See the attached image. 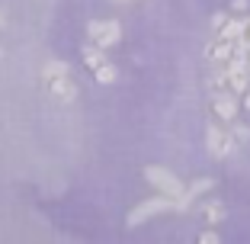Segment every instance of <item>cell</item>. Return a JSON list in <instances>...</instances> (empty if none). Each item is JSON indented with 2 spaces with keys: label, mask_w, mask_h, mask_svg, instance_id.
<instances>
[{
  "label": "cell",
  "mask_w": 250,
  "mask_h": 244,
  "mask_svg": "<svg viewBox=\"0 0 250 244\" xmlns=\"http://www.w3.org/2000/svg\"><path fill=\"white\" fill-rule=\"evenodd\" d=\"M206 58H212V61H231V58H234V42H228V39L218 36L206 48Z\"/></svg>",
  "instance_id": "obj_8"
},
{
  "label": "cell",
  "mask_w": 250,
  "mask_h": 244,
  "mask_svg": "<svg viewBox=\"0 0 250 244\" xmlns=\"http://www.w3.org/2000/svg\"><path fill=\"white\" fill-rule=\"evenodd\" d=\"M231 135H234L237 145H247V141H250V129L241 126V122H231Z\"/></svg>",
  "instance_id": "obj_13"
},
{
  "label": "cell",
  "mask_w": 250,
  "mask_h": 244,
  "mask_svg": "<svg viewBox=\"0 0 250 244\" xmlns=\"http://www.w3.org/2000/svg\"><path fill=\"white\" fill-rule=\"evenodd\" d=\"M145 180L154 186L157 193H164V196H173V200H180V196L186 193L177 174H173V170H167V167H157V164L145 167Z\"/></svg>",
  "instance_id": "obj_2"
},
{
  "label": "cell",
  "mask_w": 250,
  "mask_h": 244,
  "mask_svg": "<svg viewBox=\"0 0 250 244\" xmlns=\"http://www.w3.org/2000/svg\"><path fill=\"white\" fill-rule=\"evenodd\" d=\"M225 22H228V16H225V13H215V16H212V29H221Z\"/></svg>",
  "instance_id": "obj_16"
},
{
  "label": "cell",
  "mask_w": 250,
  "mask_h": 244,
  "mask_svg": "<svg viewBox=\"0 0 250 244\" xmlns=\"http://www.w3.org/2000/svg\"><path fill=\"white\" fill-rule=\"evenodd\" d=\"M202 219H206L208 225L225 222V206H221V202H206V206H202Z\"/></svg>",
  "instance_id": "obj_12"
},
{
  "label": "cell",
  "mask_w": 250,
  "mask_h": 244,
  "mask_svg": "<svg viewBox=\"0 0 250 244\" xmlns=\"http://www.w3.org/2000/svg\"><path fill=\"white\" fill-rule=\"evenodd\" d=\"M237 110H241V103H237V93H231V90H221L212 96V116L225 126H231L237 119Z\"/></svg>",
  "instance_id": "obj_6"
},
{
  "label": "cell",
  "mask_w": 250,
  "mask_h": 244,
  "mask_svg": "<svg viewBox=\"0 0 250 244\" xmlns=\"http://www.w3.org/2000/svg\"><path fill=\"white\" fill-rule=\"evenodd\" d=\"M218 36H221V39H228V42H237V39H244V36H247V20H244V16H234V20H231V16H228V22H225V26L218 29Z\"/></svg>",
  "instance_id": "obj_9"
},
{
  "label": "cell",
  "mask_w": 250,
  "mask_h": 244,
  "mask_svg": "<svg viewBox=\"0 0 250 244\" xmlns=\"http://www.w3.org/2000/svg\"><path fill=\"white\" fill-rule=\"evenodd\" d=\"M64 74H71L67 61H48V65L42 67V81H45V84H48V81H55V77H64Z\"/></svg>",
  "instance_id": "obj_11"
},
{
  "label": "cell",
  "mask_w": 250,
  "mask_h": 244,
  "mask_svg": "<svg viewBox=\"0 0 250 244\" xmlns=\"http://www.w3.org/2000/svg\"><path fill=\"white\" fill-rule=\"evenodd\" d=\"M45 87H48V93H52L58 103H74V100H77V84L71 81V74L55 77V81H48Z\"/></svg>",
  "instance_id": "obj_7"
},
{
  "label": "cell",
  "mask_w": 250,
  "mask_h": 244,
  "mask_svg": "<svg viewBox=\"0 0 250 244\" xmlns=\"http://www.w3.org/2000/svg\"><path fill=\"white\" fill-rule=\"evenodd\" d=\"M3 20H7V16H3V13H0V29H3Z\"/></svg>",
  "instance_id": "obj_18"
},
{
  "label": "cell",
  "mask_w": 250,
  "mask_h": 244,
  "mask_svg": "<svg viewBox=\"0 0 250 244\" xmlns=\"http://www.w3.org/2000/svg\"><path fill=\"white\" fill-rule=\"evenodd\" d=\"M112 3H128V0H112Z\"/></svg>",
  "instance_id": "obj_20"
},
{
  "label": "cell",
  "mask_w": 250,
  "mask_h": 244,
  "mask_svg": "<svg viewBox=\"0 0 250 244\" xmlns=\"http://www.w3.org/2000/svg\"><path fill=\"white\" fill-rule=\"evenodd\" d=\"M215 186V180L212 177H206V180H196V183L189 186V190L183 193V196H180V212H183V209H189V202L196 200V196H202V193H208Z\"/></svg>",
  "instance_id": "obj_10"
},
{
  "label": "cell",
  "mask_w": 250,
  "mask_h": 244,
  "mask_svg": "<svg viewBox=\"0 0 250 244\" xmlns=\"http://www.w3.org/2000/svg\"><path fill=\"white\" fill-rule=\"evenodd\" d=\"M241 100H244V110L250 112V87H247V90H244V93H241Z\"/></svg>",
  "instance_id": "obj_17"
},
{
  "label": "cell",
  "mask_w": 250,
  "mask_h": 244,
  "mask_svg": "<svg viewBox=\"0 0 250 244\" xmlns=\"http://www.w3.org/2000/svg\"><path fill=\"white\" fill-rule=\"evenodd\" d=\"M247 7H250V0H231V10H234V13H244Z\"/></svg>",
  "instance_id": "obj_15"
},
{
  "label": "cell",
  "mask_w": 250,
  "mask_h": 244,
  "mask_svg": "<svg viewBox=\"0 0 250 244\" xmlns=\"http://www.w3.org/2000/svg\"><path fill=\"white\" fill-rule=\"evenodd\" d=\"M164 212H180V200H173V196H154V200H145L138 202V206L128 212V228H138V225H145L147 219H154V215H164Z\"/></svg>",
  "instance_id": "obj_1"
},
{
  "label": "cell",
  "mask_w": 250,
  "mask_h": 244,
  "mask_svg": "<svg viewBox=\"0 0 250 244\" xmlns=\"http://www.w3.org/2000/svg\"><path fill=\"white\" fill-rule=\"evenodd\" d=\"M199 241H202V244H218L221 238H218V231H202V235H199Z\"/></svg>",
  "instance_id": "obj_14"
},
{
  "label": "cell",
  "mask_w": 250,
  "mask_h": 244,
  "mask_svg": "<svg viewBox=\"0 0 250 244\" xmlns=\"http://www.w3.org/2000/svg\"><path fill=\"white\" fill-rule=\"evenodd\" d=\"M247 65H250V58H241V55H234L231 61H225V74H228V90H231V93H237V96H241L244 90L250 87Z\"/></svg>",
  "instance_id": "obj_5"
},
{
  "label": "cell",
  "mask_w": 250,
  "mask_h": 244,
  "mask_svg": "<svg viewBox=\"0 0 250 244\" xmlns=\"http://www.w3.org/2000/svg\"><path fill=\"white\" fill-rule=\"evenodd\" d=\"M247 39H250V16H247Z\"/></svg>",
  "instance_id": "obj_19"
},
{
  "label": "cell",
  "mask_w": 250,
  "mask_h": 244,
  "mask_svg": "<svg viewBox=\"0 0 250 244\" xmlns=\"http://www.w3.org/2000/svg\"><path fill=\"white\" fill-rule=\"evenodd\" d=\"M87 39L93 45H100V48H116L119 42H122V26H119L116 20H93L87 26Z\"/></svg>",
  "instance_id": "obj_3"
},
{
  "label": "cell",
  "mask_w": 250,
  "mask_h": 244,
  "mask_svg": "<svg viewBox=\"0 0 250 244\" xmlns=\"http://www.w3.org/2000/svg\"><path fill=\"white\" fill-rule=\"evenodd\" d=\"M206 148H208V155H212L215 161H225V157L237 148V141H234V135H231V129L208 126V132H206Z\"/></svg>",
  "instance_id": "obj_4"
}]
</instances>
